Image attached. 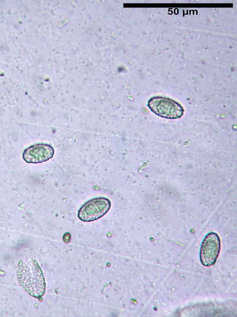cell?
I'll return each instance as SVG.
<instances>
[{
  "instance_id": "2",
  "label": "cell",
  "mask_w": 237,
  "mask_h": 317,
  "mask_svg": "<svg viewBox=\"0 0 237 317\" xmlns=\"http://www.w3.org/2000/svg\"><path fill=\"white\" fill-rule=\"evenodd\" d=\"M148 106L156 115L164 118L175 119L184 114L182 106L175 100L163 96H155L148 102Z\"/></svg>"
},
{
  "instance_id": "5",
  "label": "cell",
  "mask_w": 237,
  "mask_h": 317,
  "mask_svg": "<svg viewBox=\"0 0 237 317\" xmlns=\"http://www.w3.org/2000/svg\"><path fill=\"white\" fill-rule=\"evenodd\" d=\"M54 154L53 148L50 145L38 143L27 148L22 157L28 163H40L52 158Z\"/></svg>"
},
{
  "instance_id": "3",
  "label": "cell",
  "mask_w": 237,
  "mask_h": 317,
  "mask_svg": "<svg viewBox=\"0 0 237 317\" xmlns=\"http://www.w3.org/2000/svg\"><path fill=\"white\" fill-rule=\"evenodd\" d=\"M111 203L105 197L92 199L83 204L78 211V217L83 222H91L103 217L109 210Z\"/></svg>"
},
{
  "instance_id": "6",
  "label": "cell",
  "mask_w": 237,
  "mask_h": 317,
  "mask_svg": "<svg viewBox=\"0 0 237 317\" xmlns=\"http://www.w3.org/2000/svg\"><path fill=\"white\" fill-rule=\"evenodd\" d=\"M71 239V235L69 233H67L64 236V240L66 242H68L70 241Z\"/></svg>"
},
{
  "instance_id": "4",
  "label": "cell",
  "mask_w": 237,
  "mask_h": 317,
  "mask_svg": "<svg viewBox=\"0 0 237 317\" xmlns=\"http://www.w3.org/2000/svg\"><path fill=\"white\" fill-rule=\"evenodd\" d=\"M220 250V240L218 235L211 232L204 238L201 246L200 259L201 264L206 267L213 265Z\"/></svg>"
},
{
  "instance_id": "1",
  "label": "cell",
  "mask_w": 237,
  "mask_h": 317,
  "mask_svg": "<svg viewBox=\"0 0 237 317\" xmlns=\"http://www.w3.org/2000/svg\"><path fill=\"white\" fill-rule=\"evenodd\" d=\"M17 276L20 286L29 295L39 300L42 299L46 283L42 269L35 260L20 261L17 266Z\"/></svg>"
}]
</instances>
